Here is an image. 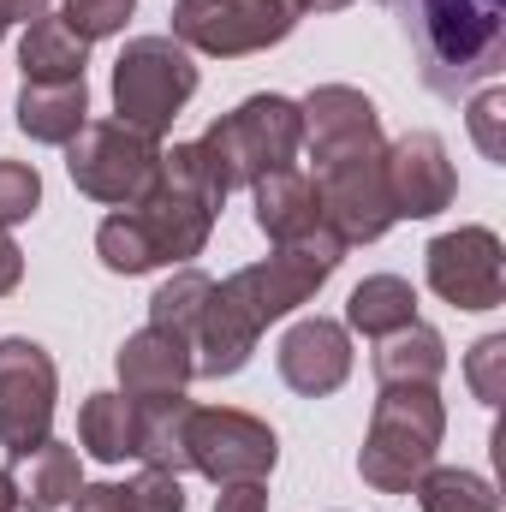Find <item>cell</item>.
<instances>
[{
	"instance_id": "6da1fadb",
	"label": "cell",
	"mask_w": 506,
	"mask_h": 512,
	"mask_svg": "<svg viewBox=\"0 0 506 512\" xmlns=\"http://www.w3.org/2000/svg\"><path fill=\"white\" fill-rule=\"evenodd\" d=\"M340 262H346V245H340L328 227H316L310 239L274 245V256H262L251 268L227 274V280L209 292L203 328H197V340H191L197 376H209V382L239 376L256 358V340L268 334V322H280V316H292L298 304H310V298L334 280Z\"/></svg>"
},
{
	"instance_id": "7a4b0ae2",
	"label": "cell",
	"mask_w": 506,
	"mask_h": 512,
	"mask_svg": "<svg viewBox=\"0 0 506 512\" xmlns=\"http://www.w3.org/2000/svg\"><path fill=\"white\" fill-rule=\"evenodd\" d=\"M221 203H227V179H221L215 155L203 149V137L173 143V149H161L149 191L96 227V256L108 274H149L167 262H191L209 245Z\"/></svg>"
},
{
	"instance_id": "3957f363",
	"label": "cell",
	"mask_w": 506,
	"mask_h": 512,
	"mask_svg": "<svg viewBox=\"0 0 506 512\" xmlns=\"http://www.w3.org/2000/svg\"><path fill=\"white\" fill-rule=\"evenodd\" d=\"M435 96H459L506 66V0H381Z\"/></svg>"
},
{
	"instance_id": "277c9868",
	"label": "cell",
	"mask_w": 506,
	"mask_h": 512,
	"mask_svg": "<svg viewBox=\"0 0 506 512\" xmlns=\"http://www.w3.org/2000/svg\"><path fill=\"white\" fill-rule=\"evenodd\" d=\"M447 435V405L435 387H381L370 435L358 447V477L376 495H411V483L435 465Z\"/></svg>"
},
{
	"instance_id": "5b68a950",
	"label": "cell",
	"mask_w": 506,
	"mask_h": 512,
	"mask_svg": "<svg viewBox=\"0 0 506 512\" xmlns=\"http://www.w3.org/2000/svg\"><path fill=\"white\" fill-rule=\"evenodd\" d=\"M197 96V60L173 36H131L114 60V114L120 126L161 137Z\"/></svg>"
},
{
	"instance_id": "8992f818",
	"label": "cell",
	"mask_w": 506,
	"mask_h": 512,
	"mask_svg": "<svg viewBox=\"0 0 506 512\" xmlns=\"http://www.w3.org/2000/svg\"><path fill=\"white\" fill-rule=\"evenodd\" d=\"M203 149L215 155L227 191L233 185H256V179H268V173H280V167L298 161V149H304V114H298V102H286L274 90L268 96H245L233 114H221L215 126L203 131Z\"/></svg>"
},
{
	"instance_id": "52a82bcc",
	"label": "cell",
	"mask_w": 506,
	"mask_h": 512,
	"mask_svg": "<svg viewBox=\"0 0 506 512\" xmlns=\"http://www.w3.org/2000/svg\"><path fill=\"white\" fill-rule=\"evenodd\" d=\"M298 0H179L173 6V42L215 60H245L298 30Z\"/></svg>"
},
{
	"instance_id": "ba28073f",
	"label": "cell",
	"mask_w": 506,
	"mask_h": 512,
	"mask_svg": "<svg viewBox=\"0 0 506 512\" xmlns=\"http://www.w3.org/2000/svg\"><path fill=\"white\" fill-rule=\"evenodd\" d=\"M161 167V137H143V131L120 126V120H84V131L66 143V173L84 197L108 203V209H126L149 191Z\"/></svg>"
},
{
	"instance_id": "9c48e42d",
	"label": "cell",
	"mask_w": 506,
	"mask_h": 512,
	"mask_svg": "<svg viewBox=\"0 0 506 512\" xmlns=\"http://www.w3.org/2000/svg\"><path fill=\"white\" fill-rule=\"evenodd\" d=\"M387 143L370 149H352V155H334L316 167V197H322V227L352 251V245H376L387 239V227L399 221L393 215V197H387V167H381Z\"/></svg>"
},
{
	"instance_id": "30bf717a",
	"label": "cell",
	"mask_w": 506,
	"mask_h": 512,
	"mask_svg": "<svg viewBox=\"0 0 506 512\" xmlns=\"http://www.w3.org/2000/svg\"><path fill=\"white\" fill-rule=\"evenodd\" d=\"M185 459L191 471H203L209 483H262L280 459L274 429L251 411H227V405H191L185 423Z\"/></svg>"
},
{
	"instance_id": "8fae6325",
	"label": "cell",
	"mask_w": 506,
	"mask_h": 512,
	"mask_svg": "<svg viewBox=\"0 0 506 512\" xmlns=\"http://www.w3.org/2000/svg\"><path fill=\"white\" fill-rule=\"evenodd\" d=\"M54 393H60L54 358L36 340L6 334L0 340V447L12 459H24L30 447L48 441V429H54Z\"/></svg>"
},
{
	"instance_id": "7c38bea8",
	"label": "cell",
	"mask_w": 506,
	"mask_h": 512,
	"mask_svg": "<svg viewBox=\"0 0 506 512\" xmlns=\"http://www.w3.org/2000/svg\"><path fill=\"white\" fill-rule=\"evenodd\" d=\"M423 274L435 298H447L453 310H501L506 304V251L489 227H453L429 239Z\"/></svg>"
},
{
	"instance_id": "4fadbf2b",
	"label": "cell",
	"mask_w": 506,
	"mask_h": 512,
	"mask_svg": "<svg viewBox=\"0 0 506 512\" xmlns=\"http://www.w3.org/2000/svg\"><path fill=\"white\" fill-rule=\"evenodd\" d=\"M381 167H387V197H393L399 221H429V215L453 209V197H459V173L435 131H405L399 143H387Z\"/></svg>"
},
{
	"instance_id": "5bb4252c",
	"label": "cell",
	"mask_w": 506,
	"mask_h": 512,
	"mask_svg": "<svg viewBox=\"0 0 506 512\" xmlns=\"http://www.w3.org/2000/svg\"><path fill=\"white\" fill-rule=\"evenodd\" d=\"M274 364H280V382L292 387V393L328 399V393H340L346 376H352V334L340 322H328V316H304V322H292L280 334Z\"/></svg>"
},
{
	"instance_id": "9a60e30c",
	"label": "cell",
	"mask_w": 506,
	"mask_h": 512,
	"mask_svg": "<svg viewBox=\"0 0 506 512\" xmlns=\"http://www.w3.org/2000/svg\"><path fill=\"white\" fill-rule=\"evenodd\" d=\"M298 114H304V143H310V161L316 167L334 161V155H352V149L381 143L376 102L364 90H352V84H316L298 102Z\"/></svg>"
},
{
	"instance_id": "2e32d148",
	"label": "cell",
	"mask_w": 506,
	"mask_h": 512,
	"mask_svg": "<svg viewBox=\"0 0 506 512\" xmlns=\"http://www.w3.org/2000/svg\"><path fill=\"white\" fill-rule=\"evenodd\" d=\"M114 364H120V393H126L137 411L179 399V393L191 387V376H197L191 346L173 340V334H161V328H137V334H126V346H120Z\"/></svg>"
},
{
	"instance_id": "e0dca14e",
	"label": "cell",
	"mask_w": 506,
	"mask_h": 512,
	"mask_svg": "<svg viewBox=\"0 0 506 512\" xmlns=\"http://www.w3.org/2000/svg\"><path fill=\"white\" fill-rule=\"evenodd\" d=\"M251 203H256V227L268 245H298L322 227V197H316V179L298 173V167H280L268 179L251 185Z\"/></svg>"
},
{
	"instance_id": "ac0fdd59",
	"label": "cell",
	"mask_w": 506,
	"mask_h": 512,
	"mask_svg": "<svg viewBox=\"0 0 506 512\" xmlns=\"http://www.w3.org/2000/svg\"><path fill=\"white\" fill-rule=\"evenodd\" d=\"M18 66H24V84H72L90 66V42L60 12H42L18 36Z\"/></svg>"
},
{
	"instance_id": "d6986e66",
	"label": "cell",
	"mask_w": 506,
	"mask_h": 512,
	"mask_svg": "<svg viewBox=\"0 0 506 512\" xmlns=\"http://www.w3.org/2000/svg\"><path fill=\"white\" fill-rule=\"evenodd\" d=\"M90 120V90L84 78L72 84H24L18 90V131L30 143H48V149H66Z\"/></svg>"
},
{
	"instance_id": "ffe728a7",
	"label": "cell",
	"mask_w": 506,
	"mask_h": 512,
	"mask_svg": "<svg viewBox=\"0 0 506 512\" xmlns=\"http://www.w3.org/2000/svg\"><path fill=\"white\" fill-rule=\"evenodd\" d=\"M18 507L30 512H60L72 507V495L84 489V471H78V447H66V441H42V447H30L24 459H18Z\"/></svg>"
},
{
	"instance_id": "44dd1931",
	"label": "cell",
	"mask_w": 506,
	"mask_h": 512,
	"mask_svg": "<svg viewBox=\"0 0 506 512\" xmlns=\"http://www.w3.org/2000/svg\"><path fill=\"white\" fill-rule=\"evenodd\" d=\"M411 322H417V292H411V280H399V274H370V280H358L352 298H346V334L387 340V334H399V328H411Z\"/></svg>"
},
{
	"instance_id": "7402d4cb",
	"label": "cell",
	"mask_w": 506,
	"mask_h": 512,
	"mask_svg": "<svg viewBox=\"0 0 506 512\" xmlns=\"http://www.w3.org/2000/svg\"><path fill=\"white\" fill-rule=\"evenodd\" d=\"M447 370V340L423 322L376 340V376L381 387H435Z\"/></svg>"
},
{
	"instance_id": "603a6c76",
	"label": "cell",
	"mask_w": 506,
	"mask_h": 512,
	"mask_svg": "<svg viewBox=\"0 0 506 512\" xmlns=\"http://www.w3.org/2000/svg\"><path fill=\"white\" fill-rule=\"evenodd\" d=\"M137 429H143V417H137V405H131L126 393H90L84 411H78V441L102 465L137 459Z\"/></svg>"
},
{
	"instance_id": "cb8c5ba5",
	"label": "cell",
	"mask_w": 506,
	"mask_h": 512,
	"mask_svg": "<svg viewBox=\"0 0 506 512\" xmlns=\"http://www.w3.org/2000/svg\"><path fill=\"white\" fill-rule=\"evenodd\" d=\"M72 512H185V489L167 471H137L126 483H84Z\"/></svg>"
},
{
	"instance_id": "d4e9b609",
	"label": "cell",
	"mask_w": 506,
	"mask_h": 512,
	"mask_svg": "<svg viewBox=\"0 0 506 512\" xmlns=\"http://www.w3.org/2000/svg\"><path fill=\"white\" fill-rule=\"evenodd\" d=\"M209 292H215V280L203 274V268H179V274H167L161 286H155V298H149V328H161V334H173V340H197V328H203V304H209Z\"/></svg>"
},
{
	"instance_id": "484cf974",
	"label": "cell",
	"mask_w": 506,
	"mask_h": 512,
	"mask_svg": "<svg viewBox=\"0 0 506 512\" xmlns=\"http://www.w3.org/2000/svg\"><path fill=\"white\" fill-rule=\"evenodd\" d=\"M143 429H137V459L143 471H167V477H185L191 459H185V423H191V399H167V405H149L137 411Z\"/></svg>"
},
{
	"instance_id": "4316f807",
	"label": "cell",
	"mask_w": 506,
	"mask_h": 512,
	"mask_svg": "<svg viewBox=\"0 0 506 512\" xmlns=\"http://www.w3.org/2000/svg\"><path fill=\"white\" fill-rule=\"evenodd\" d=\"M411 495H417L423 512H501L495 483L477 477V471H459V465H429L411 483Z\"/></svg>"
},
{
	"instance_id": "83f0119b",
	"label": "cell",
	"mask_w": 506,
	"mask_h": 512,
	"mask_svg": "<svg viewBox=\"0 0 506 512\" xmlns=\"http://www.w3.org/2000/svg\"><path fill=\"white\" fill-rule=\"evenodd\" d=\"M42 209V173L30 161H0V227L12 233Z\"/></svg>"
},
{
	"instance_id": "f1b7e54d",
	"label": "cell",
	"mask_w": 506,
	"mask_h": 512,
	"mask_svg": "<svg viewBox=\"0 0 506 512\" xmlns=\"http://www.w3.org/2000/svg\"><path fill=\"white\" fill-rule=\"evenodd\" d=\"M131 12H137V0H60V18H66V24H72L84 42L120 36Z\"/></svg>"
},
{
	"instance_id": "f546056e",
	"label": "cell",
	"mask_w": 506,
	"mask_h": 512,
	"mask_svg": "<svg viewBox=\"0 0 506 512\" xmlns=\"http://www.w3.org/2000/svg\"><path fill=\"white\" fill-rule=\"evenodd\" d=\"M465 382H471V393L495 411L506 393V334H483L477 346H471V358H465Z\"/></svg>"
},
{
	"instance_id": "4dcf8cb0",
	"label": "cell",
	"mask_w": 506,
	"mask_h": 512,
	"mask_svg": "<svg viewBox=\"0 0 506 512\" xmlns=\"http://www.w3.org/2000/svg\"><path fill=\"white\" fill-rule=\"evenodd\" d=\"M465 120H471V137H477V149H483L489 161H506V90H501V84L477 90Z\"/></svg>"
},
{
	"instance_id": "1f68e13d",
	"label": "cell",
	"mask_w": 506,
	"mask_h": 512,
	"mask_svg": "<svg viewBox=\"0 0 506 512\" xmlns=\"http://www.w3.org/2000/svg\"><path fill=\"white\" fill-rule=\"evenodd\" d=\"M215 512H268V489L262 483H221Z\"/></svg>"
},
{
	"instance_id": "d6a6232c",
	"label": "cell",
	"mask_w": 506,
	"mask_h": 512,
	"mask_svg": "<svg viewBox=\"0 0 506 512\" xmlns=\"http://www.w3.org/2000/svg\"><path fill=\"white\" fill-rule=\"evenodd\" d=\"M18 280H24V251L12 245V233L0 227V298L6 292H18Z\"/></svg>"
},
{
	"instance_id": "836d02e7",
	"label": "cell",
	"mask_w": 506,
	"mask_h": 512,
	"mask_svg": "<svg viewBox=\"0 0 506 512\" xmlns=\"http://www.w3.org/2000/svg\"><path fill=\"white\" fill-rule=\"evenodd\" d=\"M48 12V0H0V18L6 24H36Z\"/></svg>"
},
{
	"instance_id": "e575fe53",
	"label": "cell",
	"mask_w": 506,
	"mask_h": 512,
	"mask_svg": "<svg viewBox=\"0 0 506 512\" xmlns=\"http://www.w3.org/2000/svg\"><path fill=\"white\" fill-rule=\"evenodd\" d=\"M0 512H18V483H12L6 465H0Z\"/></svg>"
},
{
	"instance_id": "d590c367",
	"label": "cell",
	"mask_w": 506,
	"mask_h": 512,
	"mask_svg": "<svg viewBox=\"0 0 506 512\" xmlns=\"http://www.w3.org/2000/svg\"><path fill=\"white\" fill-rule=\"evenodd\" d=\"M352 0H298V12H346Z\"/></svg>"
},
{
	"instance_id": "8d00e7d4",
	"label": "cell",
	"mask_w": 506,
	"mask_h": 512,
	"mask_svg": "<svg viewBox=\"0 0 506 512\" xmlns=\"http://www.w3.org/2000/svg\"><path fill=\"white\" fill-rule=\"evenodd\" d=\"M6 30H12V24H6V18H0V36H6Z\"/></svg>"
}]
</instances>
